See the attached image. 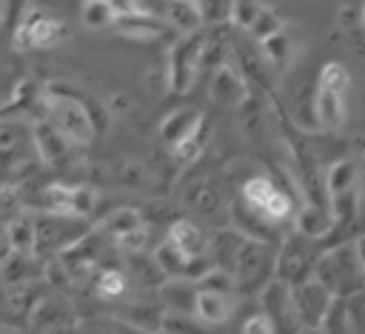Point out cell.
I'll use <instances>...</instances> for the list:
<instances>
[{"label": "cell", "instance_id": "obj_1", "mask_svg": "<svg viewBox=\"0 0 365 334\" xmlns=\"http://www.w3.org/2000/svg\"><path fill=\"white\" fill-rule=\"evenodd\" d=\"M314 277L319 283H325L331 294H339V297H348V294L365 288V265L356 257L354 243H342L328 251H319Z\"/></svg>", "mask_w": 365, "mask_h": 334}, {"label": "cell", "instance_id": "obj_2", "mask_svg": "<svg viewBox=\"0 0 365 334\" xmlns=\"http://www.w3.org/2000/svg\"><path fill=\"white\" fill-rule=\"evenodd\" d=\"M43 117L51 120L74 146H86L94 140V126L86 108V100L63 94L57 88L43 91Z\"/></svg>", "mask_w": 365, "mask_h": 334}, {"label": "cell", "instance_id": "obj_3", "mask_svg": "<svg viewBox=\"0 0 365 334\" xmlns=\"http://www.w3.org/2000/svg\"><path fill=\"white\" fill-rule=\"evenodd\" d=\"M274 243L245 237L237 260H234V291L237 294H254L274 277Z\"/></svg>", "mask_w": 365, "mask_h": 334}, {"label": "cell", "instance_id": "obj_4", "mask_svg": "<svg viewBox=\"0 0 365 334\" xmlns=\"http://www.w3.org/2000/svg\"><path fill=\"white\" fill-rule=\"evenodd\" d=\"M319 257V240H311L299 231H291L279 240L274 251V277L294 285L314 277V265Z\"/></svg>", "mask_w": 365, "mask_h": 334}, {"label": "cell", "instance_id": "obj_5", "mask_svg": "<svg viewBox=\"0 0 365 334\" xmlns=\"http://www.w3.org/2000/svg\"><path fill=\"white\" fill-rule=\"evenodd\" d=\"M202 46H205V34L191 31V34H180V40L171 46L168 51V91L171 94H185L200 71V57H202Z\"/></svg>", "mask_w": 365, "mask_h": 334}, {"label": "cell", "instance_id": "obj_6", "mask_svg": "<svg viewBox=\"0 0 365 334\" xmlns=\"http://www.w3.org/2000/svg\"><path fill=\"white\" fill-rule=\"evenodd\" d=\"M63 37H66V26L57 17H51L48 11H43V9L23 11V17L17 20V29H14V46L20 51L51 49Z\"/></svg>", "mask_w": 365, "mask_h": 334}, {"label": "cell", "instance_id": "obj_7", "mask_svg": "<svg viewBox=\"0 0 365 334\" xmlns=\"http://www.w3.org/2000/svg\"><path fill=\"white\" fill-rule=\"evenodd\" d=\"M86 231L83 217L74 214H57L48 211L43 217H34V254L43 251H63L68 243H74Z\"/></svg>", "mask_w": 365, "mask_h": 334}, {"label": "cell", "instance_id": "obj_8", "mask_svg": "<svg viewBox=\"0 0 365 334\" xmlns=\"http://www.w3.org/2000/svg\"><path fill=\"white\" fill-rule=\"evenodd\" d=\"M334 294L328 291L325 283H319L317 277H308L302 283H294L291 285V305H294V317H297V325L299 328H314L317 331V323L328 305Z\"/></svg>", "mask_w": 365, "mask_h": 334}, {"label": "cell", "instance_id": "obj_9", "mask_svg": "<svg viewBox=\"0 0 365 334\" xmlns=\"http://www.w3.org/2000/svg\"><path fill=\"white\" fill-rule=\"evenodd\" d=\"M248 91H251V86H248V80L242 77V71L234 63L222 60L220 66H214V74H211V83H208V94H211V100L217 106L237 108V106H242L248 100Z\"/></svg>", "mask_w": 365, "mask_h": 334}, {"label": "cell", "instance_id": "obj_10", "mask_svg": "<svg viewBox=\"0 0 365 334\" xmlns=\"http://www.w3.org/2000/svg\"><path fill=\"white\" fill-rule=\"evenodd\" d=\"M257 294H259L262 311H265L268 320L274 323V331H294V328H299V325H297V317H294L291 285H288V283H282L279 277H271Z\"/></svg>", "mask_w": 365, "mask_h": 334}, {"label": "cell", "instance_id": "obj_11", "mask_svg": "<svg viewBox=\"0 0 365 334\" xmlns=\"http://www.w3.org/2000/svg\"><path fill=\"white\" fill-rule=\"evenodd\" d=\"M29 325L37 331H63L77 325V317L60 294H40L29 308Z\"/></svg>", "mask_w": 365, "mask_h": 334}, {"label": "cell", "instance_id": "obj_12", "mask_svg": "<svg viewBox=\"0 0 365 334\" xmlns=\"http://www.w3.org/2000/svg\"><path fill=\"white\" fill-rule=\"evenodd\" d=\"M31 143H34V154H37V160L40 163H46V166H57V163H63L66 157H68V151H71V140L51 123V120H46V117H40V120H34L31 123Z\"/></svg>", "mask_w": 365, "mask_h": 334}, {"label": "cell", "instance_id": "obj_13", "mask_svg": "<svg viewBox=\"0 0 365 334\" xmlns=\"http://www.w3.org/2000/svg\"><path fill=\"white\" fill-rule=\"evenodd\" d=\"M231 220H234V228L242 231L245 237H254V240H268V243H277V223H271L257 206L245 203L242 197H237L231 203Z\"/></svg>", "mask_w": 365, "mask_h": 334}, {"label": "cell", "instance_id": "obj_14", "mask_svg": "<svg viewBox=\"0 0 365 334\" xmlns=\"http://www.w3.org/2000/svg\"><path fill=\"white\" fill-rule=\"evenodd\" d=\"M242 243H245V234L237 231L234 226L231 228H214V231L205 234V257L211 260V265H220V268L231 271Z\"/></svg>", "mask_w": 365, "mask_h": 334}, {"label": "cell", "instance_id": "obj_15", "mask_svg": "<svg viewBox=\"0 0 365 334\" xmlns=\"http://www.w3.org/2000/svg\"><path fill=\"white\" fill-rule=\"evenodd\" d=\"M160 294V305L163 308H171V311H185V314H194V303H197V283L188 280V277H165L157 288Z\"/></svg>", "mask_w": 365, "mask_h": 334}, {"label": "cell", "instance_id": "obj_16", "mask_svg": "<svg viewBox=\"0 0 365 334\" xmlns=\"http://www.w3.org/2000/svg\"><path fill=\"white\" fill-rule=\"evenodd\" d=\"M200 120H202V111L197 108V106H182V108H174L171 114H165L163 117V123H160V140L168 146V148H174L177 143H182L197 126H200Z\"/></svg>", "mask_w": 365, "mask_h": 334}, {"label": "cell", "instance_id": "obj_17", "mask_svg": "<svg viewBox=\"0 0 365 334\" xmlns=\"http://www.w3.org/2000/svg\"><path fill=\"white\" fill-rule=\"evenodd\" d=\"M114 26L120 34L131 37V40H157L165 34V23L157 20L154 14H148L145 9L134 11V14H123V17H114Z\"/></svg>", "mask_w": 365, "mask_h": 334}, {"label": "cell", "instance_id": "obj_18", "mask_svg": "<svg viewBox=\"0 0 365 334\" xmlns=\"http://www.w3.org/2000/svg\"><path fill=\"white\" fill-rule=\"evenodd\" d=\"M342 97H345V94H339V91H331V88L317 86L314 111H317L319 128H325V131L342 128V123H345V103H342Z\"/></svg>", "mask_w": 365, "mask_h": 334}, {"label": "cell", "instance_id": "obj_19", "mask_svg": "<svg viewBox=\"0 0 365 334\" xmlns=\"http://www.w3.org/2000/svg\"><path fill=\"white\" fill-rule=\"evenodd\" d=\"M165 23L180 34H191L205 26L197 0H165Z\"/></svg>", "mask_w": 365, "mask_h": 334}, {"label": "cell", "instance_id": "obj_20", "mask_svg": "<svg viewBox=\"0 0 365 334\" xmlns=\"http://www.w3.org/2000/svg\"><path fill=\"white\" fill-rule=\"evenodd\" d=\"M182 203H185L188 208H194L197 214H217V211L222 208V194H220V188L214 186V180L200 177V180H194V183L185 186Z\"/></svg>", "mask_w": 365, "mask_h": 334}, {"label": "cell", "instance_id": "obj_21", "mask_svg": "<svg viewBox=\"0 0 365 334\" xmlns=\"http://www.w3.org/2000/svg\"><path fill=\"white\" fill-rule=\"evenodd\" d=\"M231 314V294L222 291H202L197 288V303H194V317L205 325H220Z\"/></svg>", "mask_w": 365, "mask_h": 334}, {"label": "cell", "instance_id": "obj_22", "mask_svg": "<svg viewBox=\"0 0 365 334\" xmlns=\"http://www.w3.org/2000/svg\"><path fill=\"white\" fill-rule=\"evenodd\" d=\"M125 277L134 280L140 288H157L165 280V274L160 271L157 260L143 254V251H128L125 254Z\"/></svg>", "mask_w": 365, "mask_h": 334}, {"label": "cell", "instance_id": "obj_23", "mask_svg": "<svg viewBox=\"0 0 365 334\" xmlns=\"http://www.w3.org/2000/svg\"><path fill=\"white\" fill-rule=\"evenodd\" d=\"M294 231H299V234H305V237H311V240H325V237L334 231V217H331V211L319 208L317 203H308V206L297 214Z\"/></svg>", "mask_w": 365, "mask_h": 334}, {"label": "cell", "instance_id": "obj_24", "mask_svg": "<svg viewBox=\"0 0 365 334\" xmlns=\"http://www.w3.org/2000/svg\"><path fill=\"white\" fill-rule=\"evenodd\" d=\"M168 240L182 251V254H188V257H194V254H205V231L197 226V223H191V220H174L171 226H168Z\"/></svg>", "mask_w": 365, "mask_h": 334}, {"label": "cell", "instance_id": "obj_25", "mask_svg": "<svg viewBox=\"0 0 365 334\" xmlns=\"http://www.w3.org/2000/svg\"><path fill=\"white\" fill-rule=\"evenodd\" d=\"M34 280V254H23V251H6L0 257V283L17 285V283H29Z\"/></svg>", "mask_w": 365, "mask_h": 334}, {"label": "cell", "instance_id": "obj_26", "mask_svg": "<svg viewBox=\"0 0 365 334\" xmlns=\"http://www.w3.org/2000/svg\"><path fill=\"white\" fill-rule=\"evenodd\" d=\"M6 240L11 251H23V254H34V217L17 211L14 217H9L6 223Z\"/></svg>", "mask_w": 365, "mask_h": 334}, {"label": "cell", "instance_id": "obj_27", "mask_svg": "<svg viewBox=\"0 0 365 334\" xmlns=\"http://www.w3.org/2000/svg\"><path fill=\"white\" fill-rule=\"evenodd\" d=\"M328 211H331V217H334V226H348V223H354V217H356V211H359V191H356V186L328 194Z\"/></svg>", "mask_w": 365, "mask_h": 334}, {"label": "cell", "instance_id": "obj_28", "mask_svg": "<svg viewBox=\"0 0 365 334\" xmlns=\"http://www.w3.org/2000/svg\"><path fill=\"white\" fill-rule=\"evenodd\" d=\"M259 54H262V60L271 69H285L288 60H291V40H288V34L279 29L271 37L259 40Z\"/></svg>", "mask_w": 365, "mask_h": 334}, {"label": "cell", "instance_id": "obj_29", "mask_svg": "<svg viewBox=\"0 0 365 334\" xmlns=\"http://www.w3.org/2000/svg\"><path fill=\"white\" fill-rule=\"evenodd\" d=\"M317 331H328V334H342V331H351V323H348V308H345V297L334 294L317 323Z\"/></svg>", "mask_w": 365, "mask_h": 334}, {"label": "cell", "instance_id": "obj_30", "mask_svg": "<svg viewBox=\"0 0 365 334\" xmlns=\"http://www.w3.org/2000/svg\"><path fill=\"white\" fill-rule=\"evenodd\" d=\"M151 257L157 260V265H160V271H163L165 277H180V274L185 271V265H188V254H182L168 237L154 248Z\"/></svg>", "mask_w": 365, "mask_h": 334}, {"label": "cell", "instance_id": "obj_31", "mask_svg": "<svg viewBox=\"0 0 365 334\" xmlns=\"http://www.w3.org/2000/svg\"><path fill=\"white\" fill-rule=\"evenodd\" d=\"M205 140H208V126H205V120H200V126L182 140V143H177L174 148H171V154H174V160L177 163H182V166H188V163H194L200 154H202V148H205Z\"/></svg>", "mask_w": 365, "mask_h": 334}, {"label": "cell", "instance_id": "obj_32", "mask_svg": "<svg viewBox=\"0 0 365 334\" xmlns=\"http://www.w3.org/2000/svg\"><path fill=\"white\" fill-rule=\"evenodd\" d=\"M356 177H359L356 160H351V157L336 160V163L328 168V174H325V188H328V194L342 191V188H351V186H356Z\"/></svg>", "mask_w": 365, "mask_h": 334}, {"label": "cell", "instance_id": "obj_33", "mask_svg": "<svg viewBox=\"0 0 365 334\" xmlns=\"http://www.w3.org/2000/svg\"><path fill=\"white\" fill-rule=\"evenodd\" d=\"M137 226H145V223H143V214H140L137 208H114V211L100 223V228H103L108 237H117V234H123V231H128V228H137Z\"/></svg>", "mask_w": 365, "mask_h": 334}, {"label": "cell", "instance_id": "obj_34", "mask_svg": "<svg viewBox=\"0 0 365 334\" xmlns=\"http://www.w3.org/2000/svg\"><path fill=\"white\" fill-rule=\"evenodd\" d=\"M259 211L271 220V223H285L291 214H294V200H291V194H285V191H279L277 186H274V191L265 197V203L259 206Z\"/></svg>", "mask_w": 365, "mask_h": 334}, {"label": "cell", "instance_id": "obj_35", "mask_svg": "<svg viewBox=\"0 0 365 334\" xmlns=\"http://www.w3.org/2000/svg\"><path fill=\"white\" fill-rule=\"evenodd\" d=\"M125 288H128L125 271H120V268H103L97 274V294L103 300H117V297L125 294Z\"/></svg>", "mask_w": 365, "mask_h": 334}, {"label": "cell", "instance_id": "obj_36", "mask_svg": "<svg viewBox=\"0 0 365 334\" xmlns=\"http://www.w3.org/2000/svg\"><path fill=\"white\" fill-rule=\"evenodd\" d=\"M80 20H83V26L86 29H106V26H111L114 23V14H111V9H108V3L106 0H86L83 3V11H80Z\"/></svg>", "mask_w": 365, "mask_h": 334}, {"label": "cell", "instance_id": "obj_37", "mask_svg": "<svg viewBox=\"0 0 365 334\" xmlns=\"http://www.w3.org/2000/svg\"><path fill=\"white\" fill-rule=\"evenodd\" d=\"M117 180L125 188H145L151 183V171H148V166H143L137 160H123L117 166Z\"/></svg>", "mask_w": 365, "mask_h": 334}, {"label": "cell", "instance_id": "obj_38", "mask_svg": "<svg viewBox=\"0 0 365 334\" xmlns=\"http://www.w3.org/2000/svg\"><path fill=\"white\" fill-rule=\"evenodd\" d=\"M157 331H171V334H191V331H200V320L194 314H185V311H171L165 308L160 314V323H157Z\"/></svg>", "mask_w": 365, "mask_h": 334}, {"label": "cell", "instance_id": "obj_39", "mask_svg": "<svg viewBox=\"0 0 365 334\" xmlns=\"http://www.w3.org/2000/svg\"><path fill=\"white\" fill-rule=\"evenodd\" d=\"M271 191H274V183H271V177H268V174H251V177L242 183L240 197H242L245 203H251V206H257V208H259Z\"/></svg>", "mask_w": 365, "mask_h": 334}, {"label": "cell", "instance_id": "obj_40", "mask_svg": "<svg viewBox=\"0 0 365 334\" xmlns=\"http://www.w3.org/2000/svg\"><path fill=\"white\" fill-rule=\"evenodd\" d=\"M97 206V194L91 186H68V214L88 217Z\"/></svg>", "mask_w": 365, "mask_h": 334}, {"label": "cell", "instance_id": "obj_41", "mask_svg": "<svg viewBox=\"0 0 365 334\" xmlns=\"http://www.w3.org/2000/svg\"><path fill=\"white\" fill-rule=\"evenodd\" d=\"M197 288H202V291H222V294H234V274H231L228 268L211 265V268L197 280Z\"/></svg>", "mask_w": 365, "mask_h": 334}, {"label": "cell", "instance_id": "obj_42", "mask_svg": "<svg viewBox=\"0 0 365 334\" xmlns=\"http://www.w3.org/2000/svg\"><path fill=\"white\" fill-rule=\"evenodd\" d=\"M259 3L257 0H231V9H228V23L240 31H248V26L254 23V17L259 14Z\"/></svg>", "mask_w": 365, "mask_h": 334}, {"label": "cell", "instance_id": "obj_43", "mask_svg": "<svg viewBox=\"0 0 365 334\" xmlns=\"http://www.w3.org/2000/svg\"><path fill=\"white\" fill-rule=\"evenodd\" d=\"M319 86L345 94L348 86H351V74H348V69L342 63H325L322 71H319Z\"/></svg>", "mask_w": 365, "mask_h": 334}, {"label": "cell", "instance_id": "obj_44", "mask_svg": "<svg viewBox=\"0 0 365 334\" xmlns=\"http://www.w3.org/2000/svg\"><path fill=\"white\" fill-rule=\"evenodd\" d=\"M279 29H285V26H282V20H279V14H274L271 9H259V14L254 17V23L248 26V34L259 43V40L271 37V34H274V31H279Z\"/></svg>", "mask_w": 365, "mask_h": 334}, {"label": "cell", "instance_id": "obj_45", "mask_svg": "<svg viewBox=\"0 0 365 334\" xmlns=\"http://www.w3.org/2000/svg\"><path fill=\"white\" fill-rule=\"evenodd\" d=\"M43 277L48 280V285L51 288H57V291H68L71 288V274H68V268L63 265V260L60 257H51L46 265H43Z\"/></svg>", "mask_w": 365, "mask_h": 334}, {"label": "cell", "instance_id": "obj_46", "mask_svg": "<svg viewBox=\"0 0 365 334\" xmlns=\"http://www.w3.org/2000/svg\"><path fill=\"white\" fill-rule=\"evenodd\" d=\"M345 308H348L351 331H365V288L348 294L345 297Z\"/></svg>", "mask_w": 365, "mask_h": 334}, {"label": "cell", "instance_id": "obj_47", "mask_svg": "<svg viewBox=\"0 0 365 334\" xmlns=\"http://www.w3.org/2000/svg\"><path fill=\"white\" fill-rule=\"evenodd\" d=\"M114 240V246L123 251V254H128V251H143L145 248V240H148V231H145V226H137V228H128V231H123V234H117V237H111Z\"/></svg>", "mask_w": 365, "mask_h": 334}, {"label": "cell", "instance_id": "obj_48", "mask_svg": "<svg viewBox=\"0 0 365 334\" xmlns=\"http://www.w3.org/2000/svg\"><path fill=\"white\" fill-rule=\"evenodd\" d=\"M17 211H23V194L14 183L0 186V217H14Z\"/></svg>", "mask_w": 365, "mask_h": 334}, {"label": "cell", "instance_id": "obj_49", "mask_svg": "<svg viewBox=\"0 0 365 334\" xmlns=\"http://www.w3.org/2000/svg\"><path fill=\"white\" fill-rule=\"evenodd\" d=\"M200 9H202V20L211 23V26H220V23H228V9H231V0H197Z\"/></svg>", "mask_w": 365, "mask_h": 334}, {"label": "cell", "instance_id": "obj_50", "mask_svg": "<svg viewBox=\"0 0 365 334\" xmlns=\"http://www.w3.org/2000/svg\"><path fill=\"white\" fill-rule=\"evenodd\" d=\"M29 0H0V23H11L17 26V20L23 17Z\"/></svg>", "mask_w": 365, "mask_h": 334}, {"label": "cell", "instance_id": "obj_51", "mask_svg": "<svg viewBox=\"0 0 365 334\" xmlns=\"http://www.w3.org/2000/svg\"><path fill=\"white\" fill-rule=\"evenodd\" d=\"M242 331L245 334H274V323L268 320L265 311H259V314H254V317H248L242 323Z\"/></svg>", "mask_w": 365, "mask_h": 334}, {"label": "cell", "instance_id": "obj_52", "mask_svg": "<svg viewBox=\"0 0 365 334\" xmlns=\"http://www.w3.org/2000/svg\"><path fill=\"white\" fill-rule=\"evenodd\" d=\"M108 3V9H111V14L114 17H123V14H134V11H140L143 6H140V0H106Z\"/></svg>", "mask_w": 365, "mask_h": 334}, {"label": "cell", "instance_id": "obj_53", "mask_svg": "<svg viewBox=\"0 0 365 334\" xmlns=\"http://www.w3.org/2000/svg\"><path fill=\"white\" fill-rule=\"evenodd\" d=\"M354 248H356V257H359V260H362V265H365V234L354 240Z\"/></svg>", "mask_w": 365, "mask_h": 334}, {"label": "cell", "instance_id": "obj_54", "mask_svg": "<svg viewBox=\"0 0 365 334\" xmlns=\"http://www.w3.org/2000/svg\"><path fill=\"white\" fill-rule=\"evenodd\" d=\"M9 251V240H6V226H0V257Z\"/></svg>", "mask_w": 365, "mask_h": 334}, {"label": "cell", "instance_id": "obj_55", "mask_svg": "<svg viewBox=\"0 0 365 334\" xmlns=\"http://www.w3.org/2000/svg\"><path fill=\"white\" fill-rule=\"evenodd\" d=\"M359 23L365 26V6H362V11H359Z\"/></svg>", "mask_w": 365, "mask_h": 334}, {"label": "cell", "instance_id": "obj_56", "mask_svg": "<svg viewBox=\"0 0 365 334\" xmlns=\"http://www.w3.org/2000/svg\"><path fill=\"white\" fill-rule=\"evenodd\" d=\"M362 157H365V146H362Z\"/></svg>", "mask_w": 365, "mask_h": 334}]
</instances>
